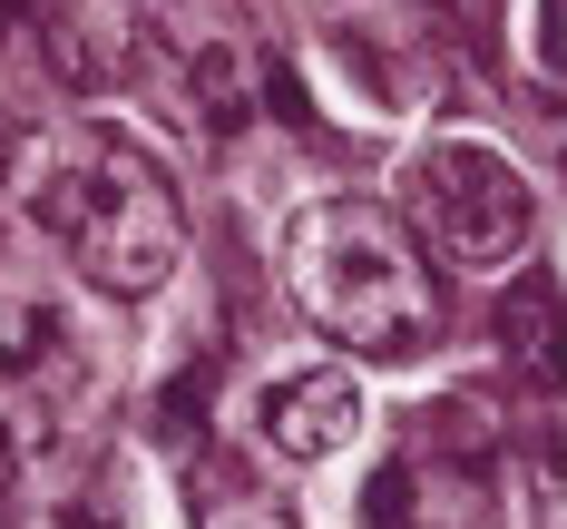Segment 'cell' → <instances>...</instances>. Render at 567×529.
Segmentation results:
<instances>
[{
    "mask_svg": "<svg viewBox=\"0 0 567 529\" xmlns=\"http://www.w3.org/2000/svg\"><path fill=\"white\" fill-rule=\"evenodd\" d=\"M284 294L293 314L352 363H411L441 344V265L382 196H313L284 226Z\"/></svg>",
    "mask_w": 567,
    "mask_h": 529,
    "instance_id": "obj_1",
    "label": "cell"
},
{
    "mask_svg": "<svg viewBox=\"0 0 567 529\" xmlns=\"http://www.w3.org/2000/svg\"><path fill=\"white\" fill-rule=\"evenodd\" d=\"M30 206L40 226L79 255V275L99 294H157L186 255V216H176V186L147 147L127 138H79L50 147L30 176Z\"/></svg>",
    "mask_w": 567,
    "mask_h": 529,
    "instance_id": "obj_2",
    "label": "cell"
},
{
    "mask_svg": "<svg viewBox=\"0 0 567 529\" xmlns=\"http://www.w3.org/2000/svg\"><path fill=\"white\" fill-rule=\"evenodd\" d=\"M401 226L451 275H499V265L528 255L538 196L489 138H431V147L401 157Z\"/></svg>",
    "mask_w": 567,
    "mask_h": 529,
    "instance_id": "obj_3",
    "label": "cell"
},
{
    "mask_svg": "<svg viewBox=\"0 0 567 529\" xmlns=\"http://www.w3.org/2000/svg\"><path fill=\"white\" fill-rule=\"evenodd\" d=\"M352 431H362V383L333 373V363L284 373L275 393H265V441H275L284 461H333V451H352Z\"/></svg>",
    "mask_w": 567,
    "mask_h": 529,
    "instance_id": "obj_4",
    "label": "cell"
},
{
    "mask_svg": "<svg viewBox=\"0 0 567 529\" xmlns=\"http://www.w3.org/2000/svg\"><path fill=\"white\" fill-rule=\"evenodd\" d=\"M0 373H10V393H20V403L40 411V421H50V411H79V403H89V383H99L59 304H20V314H10Z\"/></svg>",
    "mask_w": 567,
    "mask_h": 529,
    "instance_id": "obj_5",
    "label": "cell"
},
{
    "mask_svg": "<svg viewBox=\"0 0 567 529\" xmlns=\"http://www.w3.org/2000/svg\"><path fill=\"white\" fill-rule=\"evenodd\" d=\"M489 344L528 393H558L567 383V285L558 275H518L499 304H489Z\"/></svg>",
    "mask_w": 567,
    "mask_h": 529,
    "instance_id": "obj_6",
    "label": "cell"
},
{
    "mask_svg": "<svg viewBox=\"0 0 567 529\" xmlns=\"http://www.w3.org/2000/svg\"><path fill=\"white\" fill-rule=\"evenodd\" d=\"M30 30H40V59H50L59 89L89 99V89H117V79H127V59H109L117 50V20L99 10V0H40Z\"/></svg>",
    "mask_w": 567,
    "mask_h": 529,
    "instance_id": "obj_7",
    "label": "cell"
},
{
    "mask_svg": "<svg viewBox=\"0 0 567 529\" xmlns=\"http://www.w3.org/2000/svg\"><path fill=\"white\" fill-rule=\"evenodd\" d=\"M186 89H196L206 128H245L255 99H265V59H245L235 40H206V50L186 59Z\"/></svg>",
    "mask_w": 567,
    "mask_h": 529,
    "instance_id": "obj_8",
    "label": "cell"
},
{
    "mask_svg": "<svg viewBox=\"0 0 567 529\" xmlns=\"http://www.w3.org/2000/svg\"><path fill=\"white\" fill-rule=\"evenodd\" d=\"M362 520H372V529H411V461H382V470H372Z\"/></svg>",
    "mask_w": 567,
    "mask_h": 529,
    "instance_id": "obj_9",
    "label": "cell"
},
{
    "mask_svg": "<svg viewBox=\"0 0 567 529\" xmlns=\"http://www.w3.org/2000/svg\"><path fill=\"white\" fill-rule=\"evenodd\" d=\"M265 109H275L284 128H313V99H303V79H293L284 59H265Z\"/></svg>",
    "mask_w": 567,
    "mask_h": 529,
    "instance_id": "obj_10",
    "label": "cell"
},
{
    "mask_svg": "<svg viewBox=\"0 0 567 529\" xmlns=\"http://www.w3.org/2000/svg\"><path fill=\"white\" fill-rule=\"evenodd\" d=\"M538 529H567V451L538 461Z\"/></svg>",
    "mask_w": 567,
    "mask_h": 529,
    "instance_id": "obj_11",
    "label": "cell"
},
{
    "mask_svg": "<svg viewBox=\"0 0 567 529\" xmlns=\"http://www.w3.org/2000/svg\"><path fill=\"white\" fill-rule=\"evenodd\" d=\"M206 529H284V510H265V500H226V510H206Z\"/></svg>",
    "mask_w": 567,
    "mask_h": 529,
    "instance_id": "obj_12",
    "label": "cell"
},
{
    "mask_svg": "<svg viewBox=\"0 0 567 529\" xmlns=\"http://www.w3.org/2000/svg\"><path fill=\"white\" fill-rule=\"evenodd\" d=\"M538 40H548V59L567 69V0H548V20H538Z\"/></svg>",
    "mask_w": 567,
    "mask_h": 529,
    "instance_id": "obj_13",
    "label": "cell"
}]
</instances>
